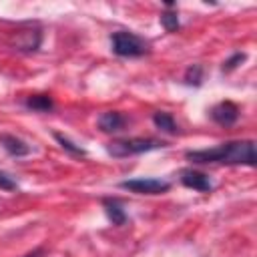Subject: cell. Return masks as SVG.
Masks as SVG:
<instances>
[{
	"label": "cell",
	"mask_w": 257,
	"mask_h": 257,
	"mask_svg": "<svg viewBox=\"0 0 257 257\" xmlns=\"http://www.w3.org/2000/svg\"><path fill=\"white\" fill-rule=\"evenodd\" d=\"M185 157L195 165H245L253 167L255 157V141L243 139V141H227L211 149H197L187 151Z\"/></svg>",
	"instance_id": "6da1fadb"
},
{
	"label": "cell",
	"mask_w": 257,
	"mask_h": 257,
	"mask_svg": "<svg viewBox=\"0 0 257 257\" xmlns=\"http://www.w3.org/2000/svg\"><path fill=\"white\" fill-rule=\"evenodd\" d=\"M165 143L151 137H131V139H116L106 145V153L114 159H124L133 155H143L155 149H163Z\"/></svg>",
	"instance_id": "7a4b0ae2"
},
{
	"label": "cell",
	"mask_w": 257,
	"mask_h": 257,
	"mask_svg": "<svg viewBox=\"0 0 257 257\" xmlns=\"http://www.w3.org/2000/svg\"><path fill=\"white\" fill-rule=\"evenodd\" d=\"M110 50L122 58H139V56L149 54L151 44L135 32L118 30V32H112L110 36Z\"/></svg>",
	"instance_id": "3957f363"
},
{
	"label": "cell",
	"mask_w": 257,
	"mask_h": 257,
	"mask_svg": "<svg viewBox=\"0 0 257 257\" xmlns=\"http://www.w3.org/2000/svg\"><path fill=\"white\" fill-rule=\"evenodd\" d=\"M118 187L131 193H137V195H163L171 189V183L163 179H155V177H137V179L120 181Z\"/></svg>",
	"instance_id": "277c9868"
},
{
	"label": "cell",
	"mask_w": 257,
	"mask_h": 257,
	"mask_svg": "<svg viewBox=\"0 0 257 257\" xmlns=\"http://www.w3.org/2000/svg\"><path fill=\"white\" fill-rule=\"evenodd\" d=\"M42 42V32L38 28H28V30H18L14 32V38H12V46L14 50H22V52H34L38 50Z\"/></svg>",
	"instance_id": "5b68a950"
},
{
	"label": "cell",
	"mask_w": 257,
	"mask_h": 257,
	"mask_svg": "<svg viewBox=\"0 0 257 257\" xmlns=\"http://www.w3.org/2000/svg\"><path fill=\"white\" fill-rule=\"evenodd\" d=\"M213 122L221 124V126H231L237 122L239 118V106L231 100H223V102H217L211 110H209Z\"/></svg>",
	"instance_id": "8992f818"
},
{
	"label": "cell",
	"mask_w": 257,
	"mask_h": 257,
	"mask_svg": "<svg viewBox=\"0 0 257 257\" xmlns=\"http://www.w3.org/2000/svg\"><path fill=\"white\" fill-rule=\"evenodd\" d=\"M96 124H98V128H100L102 133L114 135V133L124 131V126L128 124V118H126L120 110H106V112H102V114L98 116Z\"/></svg>",
	"instance_id": "52a82bcc"
},
{
	"label": "cell",
	"mask_w": 257,
	"mask_h": 257,
	"mask_svg": "<svg viewBox=\"0 0 257 257\" xmlns=\"http://www.w3.org/2000/svg\"><path fill=\"white\" fill-rule=\"evenodd\" d=\"M181 183L187 189H193V191H199V193H209L213 189V183H211L209 175H205L201 171H195V169H185L181 173Z\"/></svg>",
	"instance_id": "ba28073f"
},
{
	"label": "cell",
	"mask_w": 257,
	"mask_h": 257,
	"mask_svg": "<svg viewBox=\"0 0 257 257\" xmlns=\"http://www.w3.org/2000/svg\"><path fill=\"white\" fill-rule=\"evenodd\" d=\"M0 145L10 157H16V159L18 157H26L32 151V147L26 141H22L20 137H16V135H0Z\"/></svg>",
	"instance_id": "9c48e42d"
},
{
	"label": "cell",
	"mask_w": 257,
	"mask_h": 257,
	"mask_svg": "<svg viewBox=\"0 0 257 257\" xmlns=\"http://www.w3.org/2000/svg\"><path fill=\"white\" fill-rule=\"evenodd\" d=\"M102 207H104V213H106V217L110 219L112 225H116V227L126 225L128 215H126V211H124V207H122V203L118 199H104Z\"/></svg>",
	"instance_id": "30bf717a"
},
{
	"label": "cell",
	"mask_w": 257,
	"mask_h": 257,
	"mask_svg": "<svg viewBox=\"0 0 257 257\" xmlns=\"http://www.w3.org/2000/svg\"><path fill=\"white\" fill-rule=\"evenodd\" d=\"M24 106L34 112H50L54 108V102L48 94H30V96H26Z\"/></svg>",
	"instance_id": "8fae6325"
},
{
	"label": "cell",
	"mask_w": 257,
	"mask_h": 257,
	"mask_svg": "<svg viewBox=\"0 0 257 257\" xmlns=\"http://www.w3.org/2000/svg\"><path fill=\"white\" fill-rule=\"evenodd\" d=\"M153 122H155V126H157L159 131L169 133V135H177V131H179L177 120L173 118V114H171V112H165V110L155 112V114H153Z\"/></svg>",
	"instance_id": "7c38bea8"
},
{
	"label": "cell",
	"mask_w": 257,
	"mask_h": 257,
	"mask_svg": "<svg viewBox=\"0 0 257 257\" xmlns=\"http://www.w3.org/2000/svg\"><path fill=\"white\" fill-rule=\"evenodd\" d=\"M54 139H56V143L66 151V153H70V155H74V157H84L86 155V151L80 147V145H76V143H72L68 137H64V135H60V133H54Z\"/></svg>",
	"instance_id": "4fadbf2b"
},
{
	"label": "cell",
	"mask_w": 257,
	"mask_h": 257,
	"mask_svg": "<svg viewBox=\"0 0 257 257\" xmlns=\"http://www.w3.org/2000/svg\"><path fill=\"white\" fill-rule=\"evenodd\" d=\"M183 80H185V84H189V86H201V82H203V66H201V64H191V66L185 70Z\"/></svg>",
	"instance_id": "5bb4252c"
},
{
	"label": "cell",
	"mask_w": 257,
	"mask_h": 257,
	"mask_svg": "<svg viewBox=\"0 0 257 257\" xmlns=\"http://www.w3.org/2000/svg\"><path fill=\"white\" fill-rule=\"evenodd\" d=\"M161 24H163V28L167 32H175L179 28V14L177 12H171V10L163 12L161 14Z\"/></svg>",
	"instance_id": "9a60e30c"
},
{
	"label": "cell",
	"mask_w": 257,
	"mask_h": 257,
	"mask_svg": "<svg viewBox=\"0 0 257 257\" xmlns=\"http://www.w3.org/2000/svg\"><path fill=\"white\" fill-rule=\"evenodd\" d=\"M247 60V54L245 52H235L231 58H227L225 62H223V72H231L233 68H237L241 62H245Z\"/></svg>",
	"instance_id": "2e32d148"
},
{
	"label": "cell",
	"mask_w": 257,
	"mask_h": 257,
	"mask_svg": "<svg viewBox=\"0 0 257 257\" xmlns=\"http://www.w3.org/2000/svg\"><path fill=\"white\" fill-rule=\"evenodd\" d=\"M0 189L2 191H16L18 189V183L14 181V177L6 171H0Z\"/></svg>",
	"instance_id": "e0dca14e"
},
{
	"label": "cell",
	"mask_w": 257,
	"mask_h": 257,
	"mask_svg": "<svg viewBox=\"0 0 257 257\" xmlns=\"http://www.w3.org/2000/svg\"><path fill=\"white\" fill-rule=\"evenodd\" d=\"M44 255V249H34V251H30V253H26V255H22V257H42Z\"/></svg>",
	"instance_id": "ac0fdd59"
}]
</instances>
